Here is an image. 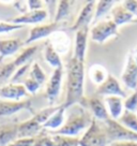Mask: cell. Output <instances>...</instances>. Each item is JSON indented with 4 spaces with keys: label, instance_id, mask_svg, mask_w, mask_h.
<instances>
[{
    "label": "cell",
    "instance_id": "277c9868",
    "mask_svg": "<svg viewBox=\"0 0 137 146\" xmlns=\"http://www.w3.org/2000/svg\"><path fill=\"white\" fill-rule=\"evenodd\" d=\"M109 144L103 126L93 118L86 132L80 139L78 146H107Z\"/></svg>",
    "mask_w": 137,
    "mask_h": 146
},
{
    "label": "cell",
    "instance_id": "9a60e30c",
    "mask_svg": "<svg viewBox=\"0 0 137 146\" xmlns=\"http://www.w3.org/2000/svg\"><path fill=\"white\" fill-rule=\"evenodd\" d=\"M58 27V24L51 23L47 24V25H39V26H34L33 28L30 29L29 31V36L26 39V41L24 42L25 44H30L32 42H36L40 40L42 38H46L53 32L56 31V29Z\"/></svg>",
    "mask_w": 137,
    "mask_h": 146
},
{
    "label": "cell",
    "instance_id": "7a4b0ae2",
    "mask_svg": "<svg viewBox=\"0 0 137 146\" xmlns=\"http://www.w3.org/2000/svg\"><path fill=\"white\" fill-rule=\"evenodd\" d=\"M93 118L91 114L82 105H72L70 108L68 118L64 120L63 126L53 132V134H60L67 137H76L79 133L88 129Z\"/></svg>",
    "mask_w": 137,
    "mask_h": 146
},
{
    "label": "cell",
    "instance_id": "cb8c5ba5",
    "mask_svg": "<svg viewBox=\"0 0 137 146\" xmlns=\"http://www.w3.org/2000/svg\"><path fill=\"white\" fill-rule=\"evenodd\" d=\"M107 76H108L107 70L101 64H93L89 69V78L96 84H99V85L103 84Z\"/></svg>",
    "mask_w": 137,
    "mask_h": 146
},
{
    "label": "cell",
    "instance_id": "d6a6232c",
    "mask_svg": "<svg viewBox=\"0 0 137 146\" xmlns=\"http://www.w3.org/2000/svg\"><path fill=\"white\" fill-rule=\"evenodd\" d=\"M24 86L26 88V90L28 91V94H36V92H38L41 85L37 81H34L33 78H28L24 81Z\"/></svg>",
    "mask_w": 137,
    "mask_h": 146
},
{
    "label": "cell",
    "instance_id": "52a82bcc",
    "mask_svg": "<svg viewBox=\"0 0 137 146\" xmlns=\"http://www.w3.org/2000/svg\"><path fill=\"white\" fill-rule=\"evenodd\" d=\"M96 95L99 96H105V97H110V96H116L120 97V98H125L126 94L124 92V90L121 88L120 84H119L118 80L108 74L107 78L105 80V82L103 84H101L97 90H96Z\"/></svg>",
    "mask_w": 137,
    "mask_h": 146
},
{
    "label": "cell",
    "instance_id": "4fadbf2b",
    "mask_svg": "<svg viewBox=\"0 0 137 146\" xmlns=\"http://www.w3.org/2000/svg\"><path fill=\"white\" fill-rule=\"evenodd\" d=\"M86 104L90 109L91 113L93 114L96 119L105 121L108 118H110L104 101L102 100L101 98H99L97 96L89 97L87 100H86Z\"/></svg>",
    "mask_w": 137,
    "mask_h": 146
},
{
    "label": "cell",
    "instance_id": "30bf717a",
    "mask_svg": "<svg viewBox=\"0 0 137 146\" xmlns=\"http://www.w3.org/2000/svg\"><path fill=\"white\" fill-rule=\"evenodd\" d=\"M62 76H63V68L55 69L49 81L46 84L45 96L49 102H53L59 95L61 83H62Z\"/></svg>",
    "mask_w": 137,
    "mask_h": 146
},
{
    "label": "cell",
    "instance_id": "44dd1931",
    "mask_svg": "<svg viewBox=\"0 0 137 146\" xmlns=\"http://www.w3.org/2000/svg\"><path fill=\"white\" fill-rule=\"evenodd\" d=\"M111 15H113V19H111V21H113L117 26L130 23L133 19V17H134L132 14L124 8L123 5H116L114 9L111 10Z\"/></svg>",
    "mask_w": 137,
    "mask_h": 146
},
{
    "label": "cell",
    "instance_id": "3957f363",
    "mask_svg": "<svg viewBox=\"0 0 137 146\" xmlns=\"http://www.w3.org/2000/svg\"><path fill=\"white\" fill-rule=\"evenodd\" d=\"M103 129L106 133V137L108 143L119 141H136L137 142V133L123 127L118 120L108 118L103 121Z\"/></svg>",
    "mask_w": 137,
    "mask_h": 146
},
{
    "label": "cell",
    "instance_id": "83f0119b",
    "mask_svg": "<svg viewBox=\"0 0 137 146\" xmlns=\"http://www.w3.org/2000/svg\"><path fill=\"white\" fill-rule=\"evenodd\" d=\"M16 69L17 68L15 67L13 61L0 64V84L5 83V81H8L9 78H12L16 71Z\"/></svg>",
    "mask_w": 137,
    "mask_h": 146
},
{
    "label": "cell",
    "instance_id": "484cf974",
    "mask_svg": "<svg viewBox=\"0 0 137 146\" xmlns=\"http://www.w3.org/2000/svg\"><path fill=\"white\" fill-rule=\"evenodd\" d=\"M54 146H78L79 139L75 137H67L60 134H50Z\"/></svg>",
    "mask_w": 137,
    "mask_h": 146
},
{
    "label": "cell",
    "instance_id": "ba28073f",
    "mask_svg": "<svg viewBox=\"0 0 137 146\" xmlns=\"http://www.w3.org/2000/svg\"><path fill=\"white\" fill-rule=\"evenodd\" d=\"M29 96L28 91L22 84H5L0 87V98L2 100L20 101Z\"/></svg>",
    "mask_w": 137,
    "mask_h": 146
},
{
    "label": "cell",
    "instance_id": "7c38bea8",
    "mask_svg": "<svg viewBox=\"0 0 137 146\" xmlns=\"http://www.w3.org/2000/svg\"><path fill=\"white\" fill-rule=\"evenodd\" d=\"M47 17L46 10H37V11H28L27 13L20 14L17 17H14L10 21L14 25H26V24H39Z\"/></svg>",
    "mask_w": 137,
    "mask_h": 146
},
{
    "label": "cell",
    "instance_id": "8d00e7d4",
    "mask_svg": "<svg viewBox=\"0 0 137 146\" xmlns=\"http://www.w3.org/2000/svg\"><path fill=\"white\" fill-rule=\"evenodd\" d=\"M27 5L29 11L42 10V8H43V1H40V0H29V1H27Z\"/></svg>",
    "mask_w": 137,
    "mask_h": 146
},
{
    "label": "cell",
    "instance_id": "f546056e",
    "mask_svg": "<svg viewBox=\"0 0 137 146\" xmlns=\"http://www.w3.org/2000/svg\"><path fill=\"white\" fill-rule=\"evenodd\" d=\"M70 9H71V2H68L67 0L59 1L58 10H57V12H56L54 23L58 24L61 19H63L64 17H67L68 15V13H70Z\"/></svg>",
    "mask_w": 137,
    "mask_h": 146
},
{
    "label": "cell",
    "instance_id": "1f68e13d",
    "mask_svg": "<svg viewBox=\"0 0 137 146\" xmlns=\"http://www.w3.org/2000/svg\"><path fill=\"white\" fill-rule=\"evenodd\" d=\"M124 109L130 112H136L137 111V90L132 94L131 96L126 98L123 102Z\"/></svg>",
    "mask_w": 137,
    "mask_h": 146
},
{
    "label": "cell",
    "instance_id": "8fae6325",
    "mask_svg": "<svg viewBox=\"0 0 137 146\" xmlns=\"http://www.w3.org/2000/svg\"><path fill=\"white\" fill-rule=\"evenodd\" d=\"M43 131V125L33 116L28 120L18 123V137H36Z\"/></svg>",
    "mask_w": 137,
    "mask_h": 146
},
{
    "label": "cell",
    "instance_id": "ffe728a7",
    "mask_svg": "<svg viewBox=\"0 0 137 146\" xmlns=\"http://www.w3.org/2000/svg\"><path fill=\"white\" fill-rule=\"evenodd\" d=\"M65 110L67 109H64L62 105H60L59 108H58V110L43 125V129H50V130H54V131L60 129V128L63 126L64 120H65V118H64Z\"/></svg>",
    "mask_w": 137,
    "mask_h": 146
},
{
    "label": "cell",
    "instance_id": "5b68a950",
    "mask_svg": "<svg viewBox=\"0 0 137 146\" xmlns=\"http://www.w3.org/2000/svg\"><path fill=\"white\" fill-rule=\"evenodd\" d=\"M118 26L113 21H101L91 28L90 36L93 41L97 43L105 42L108 38L118 36Z\"/></svg>",
    "mask_w": 137,
    "mask_h": 146
},
{
    "label": "cell",
    "instance_id": "d4e9b609",
    "mask_svg": "<svg viewBox=\"0 0 137 146\" xmlns=\"http://www.w3.org/2000/svg\"><path fill=\"white\" fill-rule=\"evenodd\" d=\"M115 1H110V0H101L99 2H96V11H94V22H99L102 16H104L111 8L114 7Z\"/></svg>",
    "mask_w": 137,
    "mask_h": 146
},
{
    "label": "cell",
    "instance_id": "5bb4252c",
    "mask_svg": "<svg viewBox=\"0 0 137 146\" xmlns=\"http://www.w3.org/2000/svg\"><path fill=\"white\" fill-rule=\"evenodd\" d=\"M88 35L89 27L82 28L76 31L75 36V48H74V57L80 61H85L86 50H87Z\"/></svg>",
    "mask_w": 137,
    "mask_h": 146
},
{
    "label": "cell",
    "instance_id": "f1b7e54d",
    "mask_svg": "<svg viewBox=\"0 0 137 146\" xmlns=\"http://www.w3.org/2000/svg\"><path fill=\"white\" fill-rule=\"evenodd\" d=\"M29 78H33L34 81H37L40 85H42L43 83L46 82V74L43 71V69L41 68V66L38 62H33L32 64V69L30 73H29Z\"/></svg>",
    "mask_w": 137,
    "mask_h": 146
},
{
    "label": "cell",
    "instance_id": "f35d334b",
    "mask_svg": "<svg viewBox=\"0 0 137 146\" xmlns=\"http://www.w3.org/2000/svg\"><path fill=\"white\" fill-rule=\"evenodd\" d=\"M107 146H137L136 141H119L109 143Z\"/></svg>",
    "mask_w": 137,
    "mask_h": 146
},
{
    "label": "cell",
    "instance_id": "9c48e42d",
    "mask_svg": "<svg viewBox=\"0 0 137 146\" xmlns=\"http://www.w3.org/2000/svg\"><path fill=\"white\" fill-rule=\"evenodd\" d=\"M96 2L94 1H89L84 5V8L80 10V12L78 14L76 21L71 27V30L77 31L79 29L85 27H89V24L91 23V21L94 17V11H96Z\"/></svg>",
    "mask_w": 137,
    "mask_h": 146
},
{
    "label": "cell",
    "instance_id": "603a6c76",
    "mask_svg": "<svg viewBox=\"0 0 137 146\" xmlns=\"http://www.w3.org/2000/svg\"><path fill=\"white\" fill-rule=\"evenodd\" d=\"M118 120L123 127L133 131L134 133H137V114L135 112H130L124 110Z\"/></svg>",
    "mask_w": 137,
    "mask_h": 146
},
{
    "label": "cell",
    "instance_id": "d6986e66",
    "mask_svg": "<svg viewBox=\"0 0 137 146\" xmlns=\"http://www.w3.org/2000/svg\"><path fill=\"white\" fill-rule=\"evenodd\" d=\"M24 42L20 39H10V40H0V58L11 56L15 54L22 47Z\"/></svg>",
    "mask_w": 137,
    "mask_h": 146
},
{
    "label": "cell",
    "instance_id": "d590c367",
    "mask_svg": "<svg viewBox=\"0 0 137 146\" xmlns=\"http://www.w3.org/2000/svg\"><path fill=\"white\" fill-rule=\"evenodd\" d=\"M122 5L133 16H137V1H124Z\"/></svg>",
    "mask_w": 137,
    "mask_h": 146
},
{
    "label": "cell",
    "instance_id": "6da1fadb",
    "mask_svg": "<svg viewBox=\"0 0 137 146\" xmlns=\"http://www.w3.org/2000/svg\"><path fill=\"white\" fill-rule=\"evenodd\" d=\"M68 82H67V97L64 100V109L72 105L82 104L84 98V78H85V61H80L72 57L67 66Z\"/></svg>",
    "mask_w": 137,
    "mask_h": 146
},
{
    "label": "cell",
    "instance_id": "ab89813d",
    "mask_svg": "<svg viewBox=\"0 0 137 146\" xmlns=\"http://www.w3.org/2000/svg\"><path fill=\"white\" fill-rule=\"evenodd\" d=\"M0 62H1V58H0Z\"/></svg>",
    "mask_w": 137,
    "mask_h": 146
},
{
    "label": "cell",
    "instance_id": "2e32d148",
    "mask_svg": "<svg viewBox=\"0 0 137 146\" xmlns=\"http://www.w3.org/2000/svg\"><path fill=\"white\" fill-rule=\"evenodd\" d=\"M18 123H7L0 125V146H8L18 139Z\"/></svg>",
    "mask_w": 137,
    "mask_h": 146
},
{
    "label": "cell",
    "instance_id": "836d02e7",
    "mask_svg": "<svg viewBox=\"0 0 137 146\" xmlns=\"http://www.w3.org/2000/svg\"><path fill=\"white\" fill-rule=\"evenodd\" d=\"M30 66H31V64L28 62V64H24V66H22V67H19V68L17 69V71H15V73L13 74V76L11 78V82L15 84V82H17V81H18L19 78H22L23 75L26 74V71L30 68Z\"/></svg>",
    "mask_w": 137,
    "mask_h": 146
},
{
    "label": "cell",
    "instance_id": "4dcf8cb0",
    "mask_svg": "<svg viewBox=\"0 0 137 146\" xmlns=\"http://www.w3.org/2000/svg\"><path fill=\"white\" fill-rule=\"evenodd\" d=\"M33 146H54V142L50 134H46L43 132L34 137Z\"/></svg>",
    "mask_w": 137,
    "mask_h": 146
},
{
    "label": "cell",
    "instance_id": "74e56055",
    "mask_svg": "<svg viewBox=\"0 0 137 146\" xmlns=\"http://www.w3.org/2000/svg\"><path fill=\"white\" fill-rule=\"evenodd\" d=\"M14 7L18 10L22 14H25L28 12L27 1H16V2H14Z\"/></svg>",
    "mask_w": 137,
    "mask_h": 146
},
{
    "label": "cell",
    "instance_id": "ac0fdd59",
    "mask_svg": "<svg viewBox=\"0 0 137 146\" xmlns=\"http://www.w3.org/2000/svg\"><path fill=\"white\" fill-rule=\"evenodd\" d=\"M104 103H105L106 108H107L110 118L118 120L120 118V116L122 115V113H123V99L116 96L105 97Z\"/></svg>",
    "mask_w": 137,
    "mask_h": 146
},
{
    "label": "cell",
    "instance_id": "8992f818",
    "mask_svg": "<svg viewBox=\"0 0 137 146\" xmlns=\"http://www.w3.org/2000/svg\"><path fill=\"white\" fill-rule=\"evenodd\" d=\"M25 109L32 112L31 100L30 99H24V100L20 101L2 100L1 99L0 100V118L14 115L15 113Z\"/></svg>",
    "mask_w": 137,
    "mask_h": 146
},
{
    "label": "cell",
    "instance_id": "e0dca14e",
    "mask_svg": "<svg viewBox=\"0 0 137 146\" xmlns=\"http://www.w3.org/2000/svg\"><path fill=\"white\" fill-rule=\"evenodd\" d=\"M122 81L131 89H135L137 87V60L132 55L128 56L126 67L122 74Z\"/></svg>",
    "mask_w": 137,
    "mask_h": 146
},
{
    "label": "cell",
    "instance_id": "4316f807",
    "mask_svg": "<svg viewBox=\"0 0 137 146\" xmlns=\"http://www.w3.org/2000/svg\"><path fill=\"white\" fill-rule=\"evenodd\" d=\"M38 50V47L37 46H30V47H28L26 50H24L20 55L17 56V58L14 60L13 62L15 64V67L18 69L19 67H22L24 64H26L29 62V60L31 58L33 55L36 54V52Z\"/></svg>",
    "mask_w": 137,
    "mask_h": 146
},
{
    "label": "cell",
    "instance_id": "7402d4cb",
    "mask_svg": "<svg viewBox=\"0 0 137 146\" xmlns=\"http://www.w3.org/2000/svg\"><path fill=\"white\" fill-rule=\"evenodd\" d=\"M44 58L51 67H54L55 69L62 68V61H61L59 54L55 50L54 45L49 42L46 43L45 48H44Z\"/></svg>",
    "mask_w": 137,
    "mask_h": 146
},
{
    "label": "cell",
    "instance_id": "e575fe53",
    "mask_svg": "<svg viewBox=\"0 0 137 146\" xmlns=\"http://www.w3.org/2000/svg\"><path fill=\"white\" fill-rule=\"evenodd\" d=\"M34 137H18L8 146H33Z\"/></svg>",
    "mask_w": 137,
    "mask_h": 146
}]
</instances>
